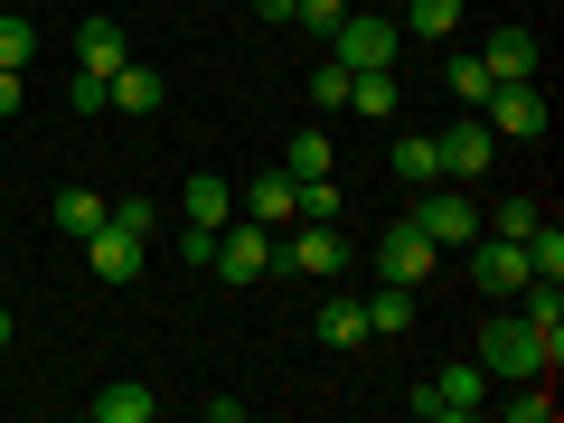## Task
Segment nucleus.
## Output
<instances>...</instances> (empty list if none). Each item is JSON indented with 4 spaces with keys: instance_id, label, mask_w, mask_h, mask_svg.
Instances as JSON below:
<instances>
[{
    "instance_id": "19",
    "label": "nucleus",
    "mask_w": 564,
    "mask_h": 423,
    "mask_svg": "<svg viewBox=\"0 0 564 423\" xmlns=\"http://www.w3.org/2000/svg\"><path fill=\"white\" fill-rule=\"evenodd\" d=\"M462 20H470V0H404V20H395V29H414V39L452 47V39H462Z\"/></svg>"
},
{
    "instance_id": "1",
    "label": "nucleus",
    "mask_w": 564,
    "mask_h": 423,
    "mask_svg": "<svg viewBox=\"0 0 564 423\" xmlns=\"http://www.w3.org/2000/svg\"><path fill=\"white\" fill-rule=\"evenodd\" d=\"M273 273L339 282V273H348V236H339V217H292V226L273 236Z\"/></svg>"
},
{
    "instance_id": "23",
    "label": "nucleus",
    "mask_w": 564,
    "mask_h": 423,
    "mask_svg": "<svg viewBox=\"0 0 564 423\" xmlns=\"http://www.w3.org/2000/svg\"><path fill=\"white\" fill-rule=\"evenodd\" d=\"M395 180L404 188H433V180H443V141H433V132H404L395 141Z\"/></svg>"
},
{
    "instance_id": "34",
    "label": "nucleus",
    "mask_w": 564,
    "mask_h": 423,
    "mask_svg": "<svg viewBox=\"0 0 564 423\" xmlns=\"http://www.w3.org/2000/svg\"><path fill=\"white\" fill-rule=\"evenodd\" d=\"M20 95H29V85H20V66H0V122L20 113Z\"/></svg>"
},
{
    "instance_id": "18",
    "label": "nucleus",
    "mask_w": 564,
    "mask_h": 423,
    "mask_svg": "<svg viewBox=\"0 0 564 423\" xmlns=\"http://www.w3.org/2000/svg\"><path fill=\"white\" fill-rule=\"evenodd\" d=\"M480 66H489L499 85H527V76H536V39H527V29H489V39H480Z\"/></svg>"
},
{
    "instance_id": "7",
    "label": "nucleus",
    "mask_w": 564,
    "mask_h": 423,
    "mask_svg": "<svg viewBox=\"0 0 564 423\" xmlns=\"http://www.w3.org/2000/svg\"><path fill=\"white\" fill-rule=\"evenodd\" d=\"M414 226H423V236H433V245H470V236H480V198H470V188L462 180H433V188H423V198H414Z\"/></svg>"
},
{
    "instance_id": "32",
    "label": "nucleus",
    "mask_w": 564,
    "mask_h": 423,
    "mask_svg": "<svg viewBox=\"0 0 564 423\" xmlns=\"http://www.w3.org/2000/svg\"><path fill=\"white\" fill-rule=\"evenodd\" d=\"M66 104H76V113H113V104H104V76H76V85H66Z\"/></svg>"
},
{
    "instance_id": "11",
    "label": "nucleus",
    "mask_w": 564,
    "mask_h": 423,
    "mask_svg": "<svg viewBox=\"0 0 564 423\" xmlns=\"http://www.w3.org/2000/svg\"><path fill=\"white\" fill-rule=\"evenodd\" d=\"M321 47L348 66V76H358V66H395V20H339Z\"/></svg>"
},
{
    "instance_id": "36",
    "label": "nucleus",
    "mask_w": 564,
    "mask_h": 423,
    "mask_svg": "<svg viewBox=\"0 0 564 423\" xmlns=\"http://www.w3.org/2000/svg\"><path fill=\"white\" fill-rule=\"evenodd\" d=\"M10 329H20V321H10V311H0V348H10Z\"/></svg>"
},
{
    "instance_id": "8",
    "label": "nucleus",
    "mask_w": 564,
    "mask_h": 423,
    "mask_svg": "<svg viewBox=\"0 0 564 423\" xmlns=\"http://www.w3.org/2000/svg\"><path fill=\"white\" fill-rule=\"evenodd\" d=\"M470 282H480L489 302H518L527 292V245L518 236H470Z\"/></svg>"
},
{
    "instance_id": "13",
    "label": "nucleus",
    "mask_w": 564,
    "mask_h": 423,
    "mask_svg": "<svg viewBox=\"0 0 564 423\" xmlns=\"http://www.w3.org/2000/svg\"><path fill=\"white\" fill-rule=\"evenodd\" d=\"M161 95H170V85H161L151 57H122L113 76H104V104H113V113H161Z\"/></svg>"
},
{
    "instance_id": "24",
    "label": "nucleus",
    "mask_w": 564,
    "mask_h": 423,
    "mask_svg": "<svg viewBox=\"0 0 564 423\" xmlns=\"http://www.w3.org/2000/svg\"><path fill=\"white\" fill-rule=\"evenodd\" d=\"M151 414H161V395H151V386H132V377L95 395V423H151Z\"/></svg>"
},
{
    "instance_id": "29",
    "label": "nucleus",
    "mask_w": 564,
    "mask_h": 423,
    "mask_svg": "<svg viewBox=\"0 0 564 423\" xmlns=\"http://www.w3.org/2000/svg\"><path fill=\"white\" fill-rule=\"evenodd\" d=\"M499 414H508V423H545V414H555V395H545V377H527V395H508Z\"/></svg>"
},
{
    "instance_id": "33",
    "label": "nucleus",
    "mask_w": 564,
    "mask_h": 423,
    "mask_svg": "<svg viewBox=\"0 0 564 423\" xmlns=\"http://www.w3.org/2000/svg\"><path fill=\"white\" fill-rule=\"evenodd\" d=\"M302 217H339V188H329V180H302Z\"/></svg>"
},
{
    "instance_id": "26",
    "label": "nucleus",
    "mask_w": 564,
    "mask_h": 423,
    "mask_svg": "<svg viewBox=\"0 0 564 423\" xmlns=\"http://www.w3.org/2000/svg\"><path fill=\"white\" fill-rule=\"evenodd\" d=\"M536 217H545L536 198H499V207H480V236H527Z\"/></svg>"
},
{
    "instance_id": "30",
    "label": "nucleus",
    "mask_w": 564,
    "mask_h": 423,
    "mask_svg": "<svg viewBox=\"0 0 564 423\" xmlns=\"http://www.w3.org/2000/svg\"><path fill=\"white\" fill-rule=\"evenodd\" d=\"M292 20H302V29H311V39H329V29H339V20H348V0H292Z\"/></svg>"
},
{
    "instance_id": "21",
    "label": "nucleus",
    "mask_w": 564,
    "mask_h": 423,
    "mask_svg": "<svg viewBox=\"0 0 564 423\" xmlns=\"http://www.w3.org/2000/svg\"><path fill=\"white\" fill-rule=\"evenodd\" d=\"M47 217H57V236H95L104 217H113V198H104V188H57V207H47Z\"/></svg>"
},
{
    "instance_id": "25",
    "label": "nucleus",
    "mask_w": 564,
    "mask_h": 423,
    "mask_svg": "<svg viewBox=\"0 0 564 423\" xmlns=\"http://www.w3.org/2000/svg\"><path fill=\"white\" fill-rule=\"evenodd\" d=\"M282 170H292V180H329V132H292V151H282Z\"/></svg>"
},
{
    "instance_id": "20",
    "label": "nucleus",
    "mask_w": 564,
    "mask_h": 423,
    "mask_svg": "<svg viewBox=\"0 0 564 423\" xmlns=\"http://www.w3.org/2000/svg\"><path fill=\"white\" fill-rule=\"evenodd\" d=\"M414 329V282H377L367 292V339H404Z\"/></svg>"
},
{
    "instance_id": "22",
    "label": "nucleus",
    "mask_w": 564,
    "mask_h": 423,
    "mask_svg": "<svg viewBox=\"0 0 564 423\" xmlns=\"http://www.w3.org/2000/svg\"><path fill=\"white\" fill-rule=\"evenodd\" d=\"M443 85H452V95L470 104V113H480V104H489V85H499V76L480 66V47H443Z\"/></svg>"
},
{
    "instance_id": "5",
    "label": "nucleus",
    "mask_w": 564,
    "mask_h": 423,
    "mask_svg": "<svg viewBox=\"0 0 564 423\" xmlns=\"http://www.w3.org/2000/svg\"><path fill=\"white\" fill-rule=\"evenodd\" d=\"M470 358H480L489 367V386H527V377H545V367H536V339H527V321H518V311H508V321H480V348H470Z\"/></svg>"
},
{
    "instance_id": "17",
    "label": "nucleus",
    "mask_w": 564,
    "mask_h": 423,
    "mask_svg": "<svg viewBox=\"0 0 564 423\" xmlns=\"http://www.w3.org/2000/svg\"><path fill=\"white\" fill-rule=\"evenodd\" d=\"M395 104H404V76H395V66H358V76H348V113L395 122Z\"/></svg>"
},
{
    "instance_id": "12",
    "label": "nucleus",
    "mask_w": 564,
    "mask_h": 423,
    "mask_svg": "<svg viewBox=\"0 0 564 423\" xmlns=\"http://www.w3.org/2000/svg\"><path fill=\"white\" fill-rule=\"evenodd\" d=\"M141 254H151V245H141L132 226H113V217L85 236V263H95V282H113V292H122V282H141Z\"/></svg>"
},
{
    "instance_id": "9",
    "label": "nucleus",
    "mask_w": 564,
    "mask_h": 423,
    "mask_svg": "<svg viewBox=\"0 0 564 423\" xmlns=\"http://www.w3.org/2000/svg\"><path fill=\"white\" fill-rule=\"evenodd\" d=\"M433 141H443V180H462V188H480V170L499 161V132H489L480 113H462L452 132H433Z\"/></svg>"
},
{
    "instance_id": "27",
    "label": "nucleus",
    "mask_w": 564,
    "mask_h": 423,
    "mask_svg": "<svg viewBox=\"0 0 564 423\" xmlns=\"http://www.w3.org/2000/svg\"><path fill=\"white\" fill-rule=\"evenodd\" d=\"M311 104H321V113H339V104H348V66L329 57V47H321V66H311Z\"/></svg>"
},
{
    "instance_id": "10",
    "label": "nucleus",
    "mask_w": 564,
    "mask_h": 423,
    "mask_svg": "<svg viewBox=\"0 0 564 423\" xmlns=\"http://www.w3.org/2000/svg\"><path fill=\"white\" fill-rule=\"evenodd\" d=\"M236 207H245L254 226H273V236H282V226L302 217V180H292V170H254V180L236 188Z\"/></svg>"
},
{
    "instance_id": "2",
    "label": "nucleus",
    "mask_w": 564,
    "mask_h": 423,
    "mask_svg": "<svg viewBox=\"0 0 564 423\" xmlns=\"http://www.w3.org/2000/svg\"><path fill=\"white\" fill-rule=\"evenodd\" d=\"M404 404H414V423H470L489 404V367L480 358H452V367H433Z\"/></svg>"
},
{
    "instance_id": "4",
    "label": "nucleus",
    "mask_w": 564,
    "mask_h": 423,
    "mask_svg": "<svg viewBox=\"0 0 564 423\" xmlns=\"http://www.w3.org/2000/svg\"><path fill=\"white\" fill-rule=\"evenodd\" d=\"M433 263H443V245L423 236L414 207H404V217L377 236V282H414V292H423V282H433Z\"/></svg>"
},
{
    "instance_id": "6",
    "label": "nucleus",
    "mask_w": 564,
    "mask_h": 423,
    "mask_svg": "<svg viewBox=\"0 0 564 423\" xmlns=\"http://www.w3.org/2000/svg\"><path fill=\"white\" fill-rule=\"evenodd\" d=\"M480 122H489L499 141H545V76H527V85H489Z\"/></svg>"
},
{
    "instance_id": "14",
    "label": "nucleus",
    "mask_w": 564,
    "mask_h": 423,
    "mask_svg": "<svg viewBox=\"0 0 564 423\" xmlns=\"http://www.w3.org/2000/svg\"><path fill=\"white\" fill-rule=\"evenodd\" d=\"M226 217H236V180H217V170H198V180L180 188V226H207V236H217Z\"/></svg>"
},
{
    "instance_id": "28",
    "label": "nucleus",
    "mask_w": 564,
    "mask_h": 423,
    "mask_svg": "<svg viewBox=\"0 0 564 423\" xmlns=\"http://www.w3.org/2000/svg\"><path fill=\"white\" fill-rule=\"evenodd\" d=\"M29 57H39V29L10 10V20H0V66H20V76H29Z\"/></svg>"
},
{
    "instance_id": "35",
    "label": "nucleus",
    "mask_w": 564,
    "mask_h": 423,
    "mask_svg": "<svg viewBox=\"0 0 564 423\" xmlns=\"http://www.w3.org/2000/svg\"><path fill=\"white\" fill-rule=\"evenodd\" d=\"M254 10H263V20H292V0H254Z\"/></svg>"
},
{
    "instance_id": "31",
    "label": "nucleus",
    "mask_w": 564,
    "mask_h": 423,
    "mask_svg": "<svg viewBox=\"0 0 564 423\" xmlns=\"http://www.w3.org/2000/svg\"><path fill=\"white\" fill-rule=\"evenodd\" d=\"M113 226H132V236L151 245V236H161V207H151V198H113Z\"/></svg>"
},
{
    "instance_id": "3",
    "label": "nucleus",
    "mask_w": 564,
    "mask_h": 423,
    "mask_svg": "<svg viewBox=\"0 0 564 423\" xmlns=\"http://www.w3.org/2000/svg\"><path fill=\"white\" fill-rule=\"evenodd\" d=\"M207 273H226L236 292H245V282H263V273H273V226L226 217V226H217V254H207Z\"/></svg>"
},
{
    "instance_id": "15",
    "label": "nucleus",
    "mask_w": 564,
    "mask_h": 423,
    "mask_svg": "<svg viewBox=\"0 0 564 423\" xmlns=\"http://www.w3.org/2000/svg\"><path fill=\"white\" fill-rule=\"evenodd\" d=\"M122 57H132L122 20H76V76H113Z\"/></svg>"
},
{
    "instance_id": "16",
    "label": "nucleus",
    "mask_w": 564,
    "mask_h": 423,
    "mask_svg": "<svg viewBox=\"0 0 564 423\" xmlns=\"http://www.w3.org/2000/svg\"><path fill=\"white\" fill-rule=\"evenodd\" d=\"M311 329H321V348H367V302L321 282V321H311Z\"/></svg>"
}]
</instances>
